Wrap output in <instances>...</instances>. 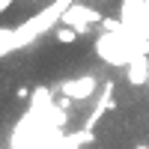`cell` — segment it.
<instances>
[{"instance_id":"6da1fadb","label":"cell","mask_w":149,"mask_h":149,"mask_svg":"<svg viewBox=\"0 0 149 149\" xmlns=\"http://www.w3.org/2000/svg\"><path fill=\"white\" fill-rule=\"evenodd\" d=\"M74 3V0H51L45 9H39L36 15L24 18V24H18V27H0V57H9L21 51V48L33 45L36 39H39L42 33L54 30L60 18H63V12Z\"/></svg>"},{"instance_id":"7a4b0ae2","label":"cell","mask_w":149,"mask_h":149,"mask_svg":"<svg viewBox=\"0 0 149 149\" xmlns=\"http://www.w3.org/2000/svg\"><path fill=\"white\" fill-rule=\"evenodd\" d=\"M102 21V15H98V9H93V6H84V3H74L63 12V18H60V24H69L72 30H78V33H86L93 27V24H98Z\"/></svg>"},{"instance_id":"3957f363","label":"cell","mask_w":149,"mask_h":149,"mask_svg":"<svg viewBox=\"0 0 149 149\" xmlns=\"http://www.w3.org/2000/svg\"><path fill=\"white\" fill-rule=\"evenodd\" d=\"M60 90H63V95L74 98V102H84V98H90V95L98 90V81L93 78V74H84V78H72V81H66Z\"/></svg>"},{"instance_id":"277c9868","label":"cell","mask_w":149,"mask_h":149,"mask_svg":"<svg viewBox=\"0 0 149 149\" xmlns=\"http://www.w3.org/2000/svg\"><path fill=\"white\" fill-rule=\"evenodd\" d=\"M110 104H113V86L104 84L102 90H98V102H95V107L90 110V116H86V125H84V128H93L95 122L107 113V107H110Z\"/></svg>"},{"instance_id":"5b68a950","label":"cell","mask_w":149,"mask_h":149,"mask_svg":"<svg viewBox=\"0 0 149 149\" xmlns=\"http://www.w3.org/2000/svg\"><path fill=\"white\" fill-rule=\"evenodd\" d=\"M125 69H128V84H131V86H143L146 78H149V54L131 57V63H128Z\"/></svg>"},{"instance_id":"8992f818","label":"cell","mask_w":149,"mask_h":149,"mask_svg":"<svg viewBox=\"0 0 149 149\" xmlns=\"http://www.w3.org/2000/svg\"><path fill=\"white\" fill-rule=\"evenodd\" d=\"M57 42H63V45H72L74 39H78V30H72L69 24H57Z\"/></svg>"},{"instance_id":"52a82bcc","label":"cell","mask_w":149,"mask_h":149,"mask_svg":"<svg viewBox=\"0 0 149 149\" xmlns=\"http://www.w3.org/2000/svg\"><path fill=\"white\" fill-rule=\"evenodd\" d=\"M137 149H149V146H137Z\"/></svg>"}]
</instances>
